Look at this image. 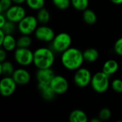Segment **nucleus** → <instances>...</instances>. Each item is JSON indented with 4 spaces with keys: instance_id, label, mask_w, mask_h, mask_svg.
Returning <instances> with one entry per match:
<instances>
[{
    "instance_id": "f257e3e1",
    "label": "nucleus",
    "mask_w": 122,
    "mask_h": 122,
    "mask_svg": "<svg viewBox=\"0 0 122 122\" xmlns=\"http://www.w3.org/2000/svg\"><path fill=\"white\" fill-rule=\"evenodd\" d=\"M84 61L83 52L75 47H70L62 53L61 63L68 70H77Z\"/></svg>"
},
{
    "instance_id": "f03ea898",
    "label": "nucleus",
    "mask_w": 122,
    "mask_h": 122,
    "mask_svg": "<svg viewBox=\"0 0 122 122\" xmlns=\"http://www.w3.org/2000/svg\"><path fill=\"white\" fill-rule=\"evenodd\" d=\"M33 52V64L37 69L52 67L55 62V54L52 49L47 47H40Z\"/></svg>"
},
{
    "instance_id": "7ed1b4c3",
    "label": "nucleus",
    "mask_w": 122,
    "mask_h": 122,
    "mask_svg": "<svg viewBox=\"0 0 122 122\" xmlns=\"http://www.w3.org/2000/svg\"><path fill=\"white\" fill-rule=\"evenodd\" d=\"M13 56L15 62L21 66L25 67L33 64L34 52L29 48L17 47L13 51Z\"/></svg>"
},
{
    "instance_id": "20e7f679",
    "label": "nucleus",
    "mask_w": 122,
    "mask_h": 122,
    "mask_svg": "<svg viewBox=\"0 0 122 122\" xmlns=\"http://www.w3.org/2000/svg\"><path fill=\"white\" fill-rule=\"evenodd\" d=\"M109 76L103 71L96 73L92 76L91 85L93 89L99 94L106 92L109 87Z\"/></svg>"
},
{
    "instance_id": "39448f33",
    "label": "nucleus",
    "mask_w": 122,
    "mask_h": 122,
    "mask_svg": "<svg viewBox=\"0 0 122 122\" xmlns=\"http://www.w3.org/2000/svg\"><path fill=\"white\" fill-rule=\"evenodd\" d=\"M37 17L32 15H26L17 23V31L21 34L30 35L34 33L38 26Z\"/></svg>"
},
{
    "instance_id": "423d86ee",
    "label": "nucleus",
    "mask_w": 122,
    "mask_h": 122,
    "mask_svg": "<svg viewBox=\"0 0 122 122\" xmlns=\"http://www.w3.org/2000/svg\"><path fill=\"white\" fill-rule=\"evenodd\" d=\"M72 38L70 35L66 32H61L55 36L52 41V49L59 53H63L70 47Z\"/></svg>"
},
{
    "instance_id": "0eeeda50",
    "label": "nucleus",
    "mask_w": 122,
    "mask_h": 122,
    "mask_svg": "<svg viewBox=\"0 0 122 122\" xmlns=\"http://www.w3.org/2000/svg\"><path fill=\"white\" fill-rule=\"evenodd\" d=\"M4 15L7 20L18 23L26 15V9L22 4H12L6 11H4Z\"/></svg>"
},
{
    "instance_id": "6e6552de",
    "label": "nucleus",
    "mask_w": 122,
    "mask_h": 122,
    "mask_svg": "<svg viewBox=\"0 0 122 122\" xmlns=\"http://www.w3.org/2000/svg\"><path fill=\"white\" fill-rule=\"evenodd\" d=\"M17 84L10 76H4L0 78V95L9 97L14 94Z\"/></svg>"
},
{
    "instance_id": "1a4fd4ad",
    "label": "nucleus",
    "mask_w": 122,
    "mask_h": 122,
    "mask_svg": "<svg viewBox=\"0 0 122 122\" xmlns=\"http://www.w3.org/2000/svg\"><path fill=\"white\" fill-rule=\"evenodd\" d=\"M76 71L73 76V81L76 86L81 88H83L91 84L92 75L88 69L80 67Z\"/></svg>"
},
{
    "instance_id": "9d476101",
    "label": "nucleus",
    "mask_w": 122,
    "mask_h": 122,
    "mask_svg": "<svg viewBox=\"0 0 122 122\" xmlns=\"http://www.w3.org/2000/svg\"><path fill=\"white\" fill-rule=\"evenodd\" d=\"M35 38L40 41L43 42H50L54 39L55 34L54 30L45 24L37 26L34 32Z\"/></svg>"
},
{
    "instance_id": "9b49d317",
    "label": "nucleus",
    "mask_w": 122,
    "mask_h": 122,
    "mask_svg": "<svg viewBox=\"0 0 122 122\" xmlns=\"http://www.w3.org/2000/svg\"><path fill=\"white\" fill-rule=\"evenodd\" d=\"M50 85L55 94H63L69 88L68 80L61 75H55L50 83Z\"/></svg>"
},
{
    "instance_id": "f8f14e48",
    "label": "nucleus",
    "mask_w": 122,
    "mask_h": 122,
    "mask_svg": "<svg viewBox=\"0 0 122 122\" xmlns=\"http://www.w3.org/2000/svg\"><path fill=\"white\" fill-rule=\"evenodd\" d=\"M12 77L17 83V84L19 86L26 85L29 84L31 80L30 73L23 66L15 69L12 75Z\"/></svg>"
},
{
    "instance_id": "ddd939ff",
    "label": "nucleus",
    "mask_w": 122,
    "mask_h": 122,
    "mask_svg": "<svg viewBox=\"0 0 122 122\" xmlns=\"http://www.w3.org/2000/svg\"><path fill=\"white\" fill-rule=\"evenodd\" d=\"M55 75V72L51 68L37 69L36 72V79L37 83L50 84Z\"/></svg>"
},
{
    "instance_id": "4468645a",
    "label": "nucleus",
    "mask_w": 122,
    "mask_h": 122,
    "mask_svg": "<svg viewBox=\"0 0 122 122\" xmlns=\"http://www.w3.org/2000/svg\"><path fill=\"white\" fill-rule=\"evenodd\" d=\"M37 89L40 93L41 97L45 101H51L56 95L50 84H40L37 83Z\"/></svg>"
},
{
    "instance_id": "2eb2a0df",
    "label": "nucleus",
    "mask_w": 122,
    "mask_h": 122,
    "mask_svg": "<svg viewBox=\"0 0 122 122\" xmlns=\"http://www.w3.org/2000/svg\"><path fill=\"white\" fill-rule=\"evenodd\" d=\"M6 51H14L17 47V39L14 36V34H6L4 36L2 46Z\"/></svg>"
},
{
    "instance_id": "dca6fc26",
    "label": "nucleus",
    "mask_w": 122,
    "mask_h": 122,
    "mask_svg": "<svg viewBox=\"0 0 122 122\" xmlns=\"http://www.w3.org/2000/svg\"><path fill=\"white\" fill-rule=\"evenodd\" d=\"M119 69V64L116 60L109 59L107 60L103 66L102 71L104 72L108 76H111L114 74H115Z\"/></svg>"
},
{
    "instance_id": "f3484780",
    "label": "nucleus",
    "mask_w": 122,
    "mask_h": 122,
    "mask_svg": "<svg viewBox=\"0 0 122 122\" xmlns=\"http://www.w3.org/2000/svg\"><path fill=\"white\" fill-rule=\"evenodd\" d=\"M69 120L70 122H87V114L81 109H75L72 111L69 115Z\"/></svg>"
},
{
    "instance_id": "a211bd4d",
    "label": "nucleus",
    "mask_w": 122,
    "mask_h": 122,
    "mask_svg": "<svg viewBox=\"0 0 122 122\" xmlns=\"http://www.w3.org/2000/svg\"><path fill=\"white\" fill-rule=\"evenodd\" d=\"M84 61L92 63L98 60L99 57V52L95 48H88L83 52Z\"/></svg>"
},
{
    "instance_id": "6ab92c4d",
    "label": "nucleus",
    "mask_w": 122,
    "mask_h": 122,
    "mask_svg": "<svg viewBox=\"0 0 122 122\" xmlns=\"http://www.w3.org/2000/svg\"><path fill=\"white\" fill-rule=\"evenodd\" d=\"M36 17L40 24H46L47 23L49 22L50 19V14L46 8L42 7L40 9L37 10Z\"/></svg>"
},
{
    "instance_id": "aec40b11",
    "label": "nucleus",
    "mask_w": 122,
    "mask_h": 122,
    "mask_svg": "<svg viewBox=\"0 0 122 122\" xmlns=\"http://www.w3.org/2000/svg\"><path fill=\"white\" fill-rule=\"evenodd\" d=\"M83 19L86 24H89V25H93L96 22L97 16L93 10L86 9L83 11Z\"/></svg>"
},
{
    "instance_id": "412c9836",
    "label": "nucleus",
    "mask_w": 122,
    "mask_h": 122,
    "mask_svg": "<svg viewBox=\"0 0 122 122\" xmlns=\"http://www.w3.org/2000/svg\"><path fill=\"white\" fill-rule=\"evenodd\" d=\"M32 44V39L29 35L22 34L18 39H17V47L21 48H29Z\"/></svg>"
},
{
    "instance_id": "4be33fe9",
    "label": "nucleus",
    "mask_w": 122,
    "mask_h": 122,
    "mask_svg": "<svg viewBox=\"0 0 122 122\" xmlns=\"http://www.w3.org/2000/svg\"><path fill=\"white\" fill-rule=\"evenodd\" d=\"M1 69L3 76H12L13 72L15 70L13 63L10 61H4L1 63Z\"/></svg>"
},
{
    "instance_id": "5701e85b",
    "label": "nucleus",
    "mask_w": 122,
    "mask_h": 122,
    "mask_svg": "<svg viewBox=\"0 0 122 122\" xmlns=\"http://www.w3.org/2000/svg\"><path fill=\"white\" fill-rule=\"evenodd\" d=\"M4 33L6 34H14L16 30H17V24L13 21L6 20V23L1 28Z\"/></svg>"
},
{
    "instance_id": "b1692460",
    "label": "nucleus",
    "mask_w": 122,
    "mask_h": 122,
    "mask_svg": "<svg viewBox=\"0 0 122 122\" xmlns=\"http://www.w3.org/2000/svg\"><path fill=\"white\" fill-rule=\"evenodd\" d=\"M89 0H71V5L78 11H84L88 9Z\"/></svg>"
},
{
    "instance_id": "393cba45",
    "label": "nucleus",
    "mask_w": 122,
    "mask_h": 122,
    "mask_svg": "<svg viewBox=\"0 0 122 122\" xmlns=\"http://www.w3.org/2000/svg\"><path fill=\"white\" fill-rule=\"evenodd\" d=\"M27 6L32 10H39L45 6V0H26Z\"/></svg>"
},
{
    "instance_id": "a878e982",
    "label": "nucleus",
    "mask_w": 122,
    "mask_h": 122,
    "mask_svg": "<svg viewBox=\"0 0 122 122\" xmlns=\"http://www.w3.org/2000/svg\"><path fill=\"white\" fill-rule=\"evenodd\" d=\"M55 7L60 10H65L71 4V0H52Z\"/></svg>"
},
{
    "instance_id": "bb28decb",
    "label": "nucleus",
    "mask_w": 122,
    "mask_h": 122,
    "mask_svg": "<svg viewBox=\"0 0 122 122\" xmlns=\"http://www.w3.org/2000/svg\"><path fill=\"white\" fill-rule=\"evenodd\" d=\"M111 117V112L108 108H103L99 113V118L101 121H107Z\"/></svg>"
},
{
    "instance_id": "cd10ccee",
    "label": "nucleus",
    "mask_w": 122,
    "mask_h": 122,
    "mask_svg": "<svg viewBox=\"0 0 122 122\" xmlns=\"http://www.w3.org/2000/svg\"><path fill=\"white\" fill-rule=\"evenodd\" d=\"M111 88L112 89L117 92L122 94V80L120 79H116L113 80L111 82Z\"/></svg>"
},
{
    "instance_id": "c85d7f7f",
    "label": "nucleus",
    "mask_w": 122,
    "mask_h": 122,
    "mask_svg": "<svg viewBox=\"0 0 122 122\" xmlns=\"http://www.w3.org/2000/svg\"><path fill=\"white\" fill-rule=\"evenodd\" d=\"M114 49L117 55L122 56V37H120L116 41Z\"/></svg>"
},
{
    "instance_id": "c756f323",
    "label": "nucleus",
    "mask_w": 122,
    "mask_h": 122,
    "mask_svg": "<svg viewBox=\"0 0 122 122\" xmlns=\"http://www.w3.org/2000/svg\"><path fill=\"white\" fill-rule=\"evenodd\" d=\"M0 3H1V4L2 6L4 12L5 11H6L13 4L12 0H0Z\"/></svg>"
},
{
    "instance_id": "7c9ffc66",
    "label": "nucleus",
    "mask_w": 122,
    "mask_h": 122,
    "mask_svg": "<svg viewBox=\"0 0 122 122\" xmlns=\"http://www.w3.org/2000/svg\"><path fill=\"white\" fill-rule=\"evenodd\" d=\"M7 52L2 46L0 47V62L2 63L6 60L7 58Z\"/></svg>"
},
{
    "instance_id": "2f4dec72",
    "label": "nucleus",
    "mask_w": 122,
    "mask_h": 122,
    "mask_svg": "<svg viewBox=\"0 0 122 122\" xmlns=\"http://www.w3.org/2000/svg\"><path fill=\"white\" fill-rule=\"evenodd\" d=\"M6 18L4 15V14L1 13L0 14V29H1L3 27V26L4 25V24L6 21Z\"/></svg>"
},
{
    "instance_id": "473e14b6",
    "label": "nucleus",
    "mask_w": 122,
    "mask_h": 122,
    "mask_svg": "<svg viewBox=\"0 0 122 122\" xmlns=\"http://www.w3.org/2000/svg\"><path fill=\"white\" fill-rule=\"evenodd\" d=\"M4 36H5V34L4 33L2 29H0V47H1V46H2V42H3Z\"/></svg>"
},
{
    "instance_id": "72a5a7b5",
    "label": "nucleus",
    "mask_w": 122,
    "mask_h": 122,
    "mask_svg": "<svg viewBox=\"0 0 122 122\" xmlns=\"http://www.w3.org/2000/svg\"><path fill=\"white\" fill-rule=\"evenodd\" d=\"M13 4H23L26 2V0H12Z\"/></svg>"
},
{
    "instance_id": "f704fd0d",
    "label": "nucleus",
    "mask_w": 122,
    "mask_h": 122,
    "mask_svg": "<svg viewBox=\"0 0 122 122\" xmlns=\"http://www.w3.org/2000/svg\"><path fill=\"white\" fill-rule=\"evenodd\" d=\"M111 1L114 4H117V5L122 4V0H111Z\"/></svg>"
},
{
    "instance_id": "c9c22d12",
    "label": "nucleus",
    "mask_w": 122,
    "mask_h": 122,
    "mask_svg": "<svg viewBox=\"0 0 122 122\" xmlns=\"http://www.w3.org/2000/svg\"><path fill=\"white\" fill-rule=\"evenodd\" d=\"M91 122H101V120L98 117V118H94V119H92L91 121Z\"/></svg>"
},
{
    "instance_id": "e433bc0d",
    "label": "nucleus",
    "mask_w": 122,
    "mask_h": 122,
    "mask_svg": "<svg viewBox=\"0 0 122 122\" xmlns=\"http://www.w3.org/2000/svg\"><path fill=\"white\" fill-rule=\"evenodd\" d=\"M2 76V69H1V63L0 62V78Z\"/></svg>"
},
{
    "instance_id": "4c0bfd02",
    "label": "nucleus",
    "mask_w": 122,
    "mask_h": 122,
    "mask_svg": "<svg viewBox=\"0 0 122 122\" xmlns=\"http://www.w3.org/2000/svg\"><path fill=\"white\" fill-rule=\"evenodd\" d=\"M1 13H4V10H3L2 6H1V4L0 3V14H1Z\"/></svg>"
},
{
    "instance_id": "58836bf2",
    "label": "nucleus",
    "mask_w": 122,
    "mask_h": 122,
    "mask_svg": "<svg viewBox=\"0 0 122 122\" xmlns=\"http://www.w3.org/2000/svg\"></svg>"
}]
</instances>
